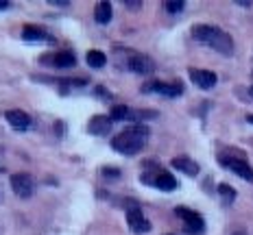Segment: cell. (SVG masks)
Listing matches in <instances>:
<instances>
[{
	"label": "cell",
	"mask_w": 253,
	"mask_h": 235,
	"mask_svg": "<svg viewBox=\"0 0 253 235\" xmlns=\"http://www.w3.org/2000/svg\"><path fill=\"white\" fill-rule=\"evenodd\" d=\"M42 64H48L50 67H59V70H63V67H72L77 64V57L72 55V52H52V55H44L42 57Z\"/></svg>",
	"instance_id": "9"
},
{
	"label": "cell",
	"mask_w": 253,
	"mask_h": 235,
	"mask_svg": "<svg viewBox=\"0 0 253 235\" xmlns=\"http://www.w3.org/2000/svg\"><path fill=\"white\" fill-rule=\"evenodd\" d=\"M11 187L20 198H31L35 194V181L26 172H18V174L11 176Z\"/></svg>",
	"instance_id": "7"
},
{
	"label": "cell",
	"mask_w": 253,
	"mask_h": 235,
	"mask_svg": "<svg viewBox=\"0 0 253 235\" xmlns=\"http://www.w3.org/2000/svg\"><path fill=\"white\" fill-rule=\"evenodd\" d=\"M146 139H149V129L144 124H133L131 129L116 135L112 139V146H114V150H118L123 155H135L144 148Z\"/></svg>",
	"instance_id": "2"
},
{
	"label": "cell",
	"mask_w": 253,
	"mask_h": 235,
	"mask_svg": "<svg viewBox=\"0 0 253 235\" xmlns=\"http://www.w3.org/2000/svg\"><path fill=\"white\" fill-rule=\"evenodd\" d=\"M218 161L225 166V168H229L236 176H240V179H245V181H253V168H251L249 164H247L245 159H242V157L218 155Z\"/></svg>",
	"instance_id": "3"
},
{
	"label": "cell",
	"mask_w": 253,
	"mask_h": 235,
	"mask_svg": "<svg viewBox=\"0 0 253 235\" xmlns=\"http://www.w3.org/2000/svg\"><path fill=\"white\" fill-rule=\"evenodd\" d=\"M126 67L135 74H151L155 70V64H153L151 57L146 55H140V52H131L129 59H126Z\"/></svg>",
	"instance_id": "8"
},
{
	"label": "cell",
	"mask_w": 253,
	"mask_h": 235,
	"mask_svg": "<svg viewBox=\"0 0 253 235\" xmlns=\"http://www.w3.org/2000/svg\"><path fill=\"white\" fill-rule=\"evenodd\" d=\"M238 4H240V7H249L251 2H249V0H238Z\"/></svg>",
	"instance_id": "25"
},
{
	"label": "cell",
	"mask_w": 253,
	"mask_h": 235,
	"mask_svg": "<svg viewBox=\"0 0 253 235\" xmlns=\"http://www.w3.org/2000/svg\"><path fill=\"white\" fill-rule=\"evenodd\" d=\"M112 4L107 2V0H103V2L96 4V13H94V18H96L98 24H107L109 20H112Z\"/></svg>",
	"instance_id": "16"
},
{
	"label": "cell",
	"mask_w": 253,
	"mask_h": 235,
	"mask_svg": "<svg viewBox=\"0 0 253 235\" xmlns=\"http://www.w3.org/2000/svg\"><path fill=\"white\" fill-rule=\"evenodd\" d=\"M4 9H9V2L7 0H0V11H4Z\"/></svg>",
	"instance_id": "24"
},
{
	"label": "cell",
	"mask_w": 253,
	"mask_h": 235,
	"mask_svg": "<svg viewBox=\"0 0 253 235\" xmlns=\"http://www.w3.org/2000/svg\"><path fill=\"white\" fill-rule=\"evenodd\" d=\"M52 4H57V7H68V0H52Z\"/></svg>",
	"instance_id": "23"
},
{
	"label": "cell",
	"mask_w": 253,
	"mask_h": 235,
	"mask_svg": "<svg viewBox=\"0 0 253 235\" xmlns=\"http://www.w3.org/2000/svg\"><path fill=\"white\" fill-rule=\"evenodd\" d=\"M183 9H186V2H183V0H168L166 2V11L172 13V15L183 13Z\"/></svg>",
	"instance_id": "20"
},
{
	"label": "cell",
	"mask_w": 253,
	"mask_h": 235,
	"mask_svg": "<svg viewBox=\"0 0 253 235\" xmlns=\"http://www.w3.org/2000/svg\"><path fill=\"white\" fill-rule=\"evenodd\" d=\"M4 118H7L9 127L13 131H29L31 129V116L22 109H11V111L4 113Z\"/></svg>",
	"instance_id": "11"
},
{
	"label": "cell",
	"mask_w": 253,
	"mask_h": 235,
	"mask_svg": "<svg viewBox=\"0 0 253 235\" xmlns=\"http://www.w3.org/2000/svg\"><path fill=\"white\" fill-rule=\"evenodd\" d=\"M22 39H26V41H52V35L48 31L42 29V26H24Z\"/></svg>",
	"instance_id": "14"
},
{
	"label": "cell",
	"mask_w": 253,
	"mask_h": 235,
	"mask_svg": "<svg viewBox=\"0 0 253 235\" xmlns=\"http://www.w3.org/2000/svg\"><path fill=\"white\" fill-rule=\"evenodd\" d=\"M177 216L183 218V231H186L188 235H199V233H203L205 220H203L201 216H199L197 211H190V209L179 207V209H177Z\"/></svg>",
	"instance_id": "5"
},
{
	"label": "cell",
	"mask_w": 253,
	"mask_h": 235,
	"mask_svg": "<svg viewBox=\"0 0 253 235\" xmlns=\"http://www.w3.org/2000/svg\"><path fill=\"white\" fill-rule=\"evenodd\" d=\"M218 194L223 198V205H231L236 201V190L231 185H227V183H220L218 185Z\"/></svg>",
	"instance_id": "18"
},
{
	"label": "cell",
	"mask_w": 253,
	"mask_h": 235,
	"mask_svg": "<svg viewBox=\"0 0 253 235\" xmlns=\"http://www.w3.org/2000/svg\"><path fill=\"white\" fill-rule=\"evenodd\" d=\"M126 9H140L142 7V2H140V0H126Z\"/></svg>",
	"instance_id": "22"
},
{
	"label": "cell",
	"mask_w": 253,
	"mask_h": 235,
	"mask_svg": "<svg viewBox=\"0 0 253 235\" xmlns=\"http://www.w3.org/2000/svg\"><path fill=\"white\" fill-rule=\"evenodd\" d=\"M251 96H253V87H251Z\"/></svg>",
	"instance_id": "28"
},
{
	"label": "cell",
	"mask_w": 253,
	"mask_h": 235,
	"mask_svg": "<svg viewBox=\"0 0 253 235\" xmlns=\"http://www.w3.org/2000/svg\"><path fill=\"white\" fill-rule=\"evenodd\" d=\"M249 122H251V124H253V116H249Z\"/></svg>",
	"instance_id": "27"
},
{
	"label": "cell",
	"mask_w": 253,
	"mask_h": 235,
	"mask_svg": "<svg viewBox=\"0 0 253 235\" xmlns=\"http://www.w3.org/2000/svg\"><path fill=\"white\" fill-rule=\"evenodd\" d=\"M234 235H247V233H245V231H236Z\"/></svg>",
	"instance_id": "26"
},
{
	"label": "cell",
	"mask_w": 253,
	"mask_h": 235,
	"mask_svg": "<svg viewBox=\"0 0 253 235\" xmlns=\"http://www.w3.org/2000/svg\"><path fill=\"white\" fill-rule=\"evenodd\" d=\"M192 37L201 41V44H208L210 48H214L216 52H220L225 57L234 55V39H231V35L214 24H194Z\"/></svg>",
	"instance_id": "1"
},
{
	"label": "cell",
	"mask_w": 253,
	"mask_h": 235,
	"mask_svg": "<svg viewBox=\"0 0 253 235\" xmlns=\"http://www.w3.org/2000/svg\"><path fill=\"white\" fill-rule=\"evenodd\" d=\"M142 92L144 94H162V96H168V98H177L183 94V85L179 81H172V83H164V81H149L146 85H142Z\"/></svg>",
	"instance_id": "4"
},
{
	"label": "cell",
	"mask_w": 253,
	"mask_h": 235,
	"mask_svg": "<svg viewBox=\"0 0 253 235\" xmlns=\"http://www.w3.org/2000/svg\"><path fill=\"white\" fill-rule=\"evenodd\" d=\"M85 61L89 67H103L107 64V57H105V52H101V50H89L85 55Z\"/></svg>",
	"instance_id": "17"
},
{
	"label": "cell",
	"mask_w": 253,
	"mask_h": 235,
	"mask_svg": "<svg viewBox=\"0 0 253 235\" xmlns=\"http://www.w3.org/2000/svg\"><path fill=\"white\" fill-rule=\"evenodd\" d=\"M112 124H114V120L109 116H94V118H89L87 133L89 135H107L109 131H112Z\"/></svg>",
	"instance_id": "13"
},
{
	"label": "cell",
	"mask_w": 253,
	"mask_h": 235,
	"mask_svg": "<svg viewBox=\"0 0 253 235\" xmlns=\"http://www.w3.org/2000/svg\"><path fill=\"white\" fill-rule=\"evenodd\" d=\"M129 113H131L129 107H125V104H116V107L112 109V116L109 118L118 122V120H129Z\"/></svg>",
	"instance_id": "19"
},
{
	"label": "cell",
	"mask_w": 253,
	"mask_h": 235,
	"mask_svg": "<svg viewBox=\"0 0 253 235\" xmlns=\"http://www.w3.org/2000/svg\"><path fill=\"white\" fill-rule=\"evenodd\" d=\"M103 174L109 176V179H118V176H120V170H116V168H103Z\"/></svg>",
	"instance_id": "21"
},
{
	"label": "cell",
	"mask_w": 253,
	"mask_h": 235,
	"mask_svg": "<svg viewBox=\"0 0 253 235\" xmlns=\"http://www.w3.org/2000/svg\"><path fill=\"white\" fill-rule=\"evenodd\" d=\"M190 81H192L199 90H212L218 78L210 70H190Z\"/></svg>",
	"instance_id": "12"
},
{
	"label": "cell",
	"mask_w": 253,
	"mask_h": 235,
	"mask_svg": "<svg viewBox=\"0 0 253 235\" xmlns=\"http://www.w3.org/2000/svg\"><path fill=\"white\" fill-rule=\"evenodd\" d=\"M172 168L179 170V172H183V174H188V176H197L199 174L197 161L188 159V157H175V159H172Z\"/></svg>",
	"instance_id": "15"
},
{
	"label": "cell",
	"mask_w": 253,
	"mask_h": 235,
	"mask_svg": "<svg viewBox=\"0 0 253 235\" xmlns=\"http://www.w3.org/2000/svg\"><path fill=\"white\" fill-rule=\"evenodd\" d=\"M126 224H129L131 233H135V235H142V233L151 231V222L144 218V213H142V209L138 205L129 207V211H126Z\"/></svg>",
	"instance_id": "6"
},
{
	"label": "cell",
	"mask_w": 253,
	"mask_h": 235,
	"mask_svg": "<svg viewBox=\"0 0 253 235\" xmlns=\"http://www.w3.org/2000/svg\"><path fill=\"white\" fill-rule=\"evenodd\" d=\"M144 183H151L153 187H157V190L162 192H175L177 190V179L170 174V172H157L155 176H151V179H144Z\"/></svg>",
	"instance_id": "10"
}]
</instances>
